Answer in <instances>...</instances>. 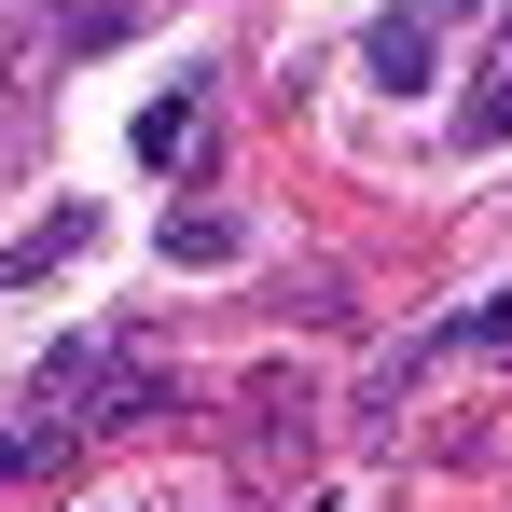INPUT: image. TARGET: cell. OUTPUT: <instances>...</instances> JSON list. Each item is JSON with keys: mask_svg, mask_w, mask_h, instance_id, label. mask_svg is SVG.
Here are the masks:
<instances>
[{"mask_svg": "<svg viewBox=\"0 0 512 512\" xmlns=\"http://www.w3.org/2000/svg\"><path fill=\"white\" fill-rule=\"evenodd\" d=\"M70 250H84V208H42V222H28V236L0 250V277H56Z\"/></svg>", "mask_w": 512, "mask_h": 512, "instance_id": "3957f363", "label": "cell"}, {"mask_svg": "<svg viewBox=\"0 0 512 512\" xmlns=\"http://www.w3.org/2000/svg\"><path fill=\"white\" fill-rule=\"evenodd\" d=\"M153 416H167V388H153V374H111V388L84 402V429H153Z\"/></svg>", "mask_w": 512, "mask_h": 512, "instance_id": "5b68a950", "label": "cell"}, {"mask_svg": "<svg viewBox=\"0 0 512 512\" xmlns=\"http://www.w3.org/2000/svg\"><path fill=\"white\" fill-rule=\"evenodd\" d=\"M360 56H374V84H429V14H388Z\"/></svg>", "mask_w": 512, "mask_h": 512, "instance_id": "277c9868", "label": "cell"}, {"mask_svg": "<svg viewBox=\"0 0 512 512\" xmlns=\"http://www.w3.org/2000/svg\"><path fill=\"white\" fill-rule=\"evenodd\" d=\"M457 139H512V42L485 56V84H471V111H457Z\"/></svg>", "mask_w": 512, "mask_h": 512, "instance_id": "8992f818", "label": "cell"}, {"mask_svg": "<svg viewBox=\"0 0 512 512\" xmlns=\"http://www.w3.org/2000/svg\"><path fill=\"white\" fill-rule=\"evenodd\" d=\"M305 416H319V402H305L291 374H263V388H250V471H277V457L305 471Z\"/></svg>", "mask_w": 512, "mask_h": 512, "instance_id": "7a4b0ae2", "label": "cell"}, {"mask_svg": "<svg viewBox=\"0 0 512 512\" xmlns=\"http://www.w3.org/2000/svg\"><path fill=\"white\" fill-rule=\"evenodd\" d=\"M167 250H180V263H236V222H222V208H180Z\"/></svg>", "mask_w": 512, "mask_h": 512, "instance_id": "52a82bcc", "label": "cell"}, {"mask_svg": "<svg viewBox=\"0 0 512 512\" xmlns=\"http://www.w3.org/2000/svg\"><path fill=\"white\" fill-rule=\"evenodd\" d=\"M139 167H208V84H194V70H180V97H153V111H139Z\"/></svg>", "mask_w": 512, "mask_h": 512, "instance_id": "6da1fadb", "label": "cell"}]
</instances>
